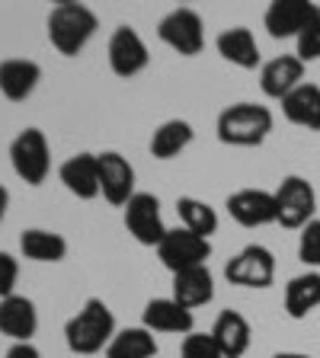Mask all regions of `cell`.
<instances>
[{"mask_svg": "<svg viewBox=\"0 0 320 358\" xmlns=\"http://www.w3.org/2000/svg\"><path fill=\"white\" fill-rule=\"evenodd\" d=\"M116 339V317L99 298H90L64 323V343L74 355H97Z\"/></svg>", "mask_w": 320, "mask_h": 358, "instance_id": "obj_1", "label": "cell"}, {"mask_svg": "<svg viewBox=\"0 0 320 358\" xmlns=\"http://www.w3.org/2000/svg\"><path fill=\"white\" fill-rule=\"evenodd\" d=\"M97 29H99L97 13L83 7V3H74V0H61L58 7H52V13H48V42L64 58H77L87 48L90 38L97 36Z\"/></svg>", "mask_w": 320, "mask_h": 358, "instance_id": "obj_2", "label": "cell"}, {"mask_svg": "<svg viewBox=\"0 0 320 358\" xmlns=\"http://www.w3.org/2000/svg\"><path fill=\"white\" fill-rule=\"evenodd\" d=\"M272 131V112L256 103H234L218 115V141L231 148H260Z\"/></svg>", "mask_w": 320, "mask_h": 358, "instance_id": "obj_3", "label": "cell"}, {"mask_svg": "<svg viewBox=\"0 0 320 358\" xmlns=\"http://www.w3.org/2000/svg\"><path fill=\"white\" fill-rule=\"evenodd\" d=\"M10 164L13 173L29 182V186H42L48 170H52V154H48V138L39 128H26L13 138L10 144Z\"/></svg>", "mask_w": 320, "mask_h": 358, "instance_id": "obj_4", "label": "cell"}, {"mask_svg": "<svg viewBox=\"0 0 320 358\" xmlns=\"http://www.w3.org/2000/svg\"><path fill=\"white\" fill-rule=\"evenodd\" d=\"M276 208H279V224L288 231H301L314 221L317 211V192L305 176H285L282 186L276 189Z\"/></svg>", "mask_w": 320, "mask_h": 358, "instance_id": "obj_5", "label": "cell"}, {"mask_svg": "<svg viewBox=\"0 0 320 358\" xmlns=\"http://www.w3.org/2000/svg\"><path fill=\"white\" fill-rule=\"evenodd\" d=\"M157 36H160L164 45H170L176 55L195 58V55L202 52V45H205V22H202V16L195 13V10L176 7L160 20Z\"/></svg>", "mask_w": 320, "mask_h": 358, "instance_id": "obj_6", "label": "cell"}, {"mask_svg": "<svg viewBox=\"0 0 320 358\" xmlns=\"http://www.w3.org/2000/svg\"><path fill=\"white\" fill-rule=\"evenodd\" d=\"M209 256H211V243L205 237H199V234L186 231V227L167 231V237L157 246V259L164 262L173 275L186 272V268H195V266H205Z\"/></svg>", "mask_w": 320, "mask_h": 358, "instance_id": "obj_7", "label": "cell"}, {"mask_svg": "<svg viewBox=\"0 0 320 358\" xmlns=\"http://www.w3.org/2000/svg\"><path fill=\"white\" fill-rule=\"evenodd\" d=\"M224 278L240 288H269L276 282V256L266 246L250 243L224 266Z\"/></svg>", "mask_w": 320, "mask_h": 358, "instance_id": "obj_8", "label": "cell"}, {"mask_svg": "<svg viewBox=\"0 0 320 358\" xmlns=\"http://www.w3.org/2000/svg\"><path fill=\"white\" fill-rule=\"evenodd\" d=\"M125 227L141 246H160L167 237L164 217H160V201L151 192H134L125 205Z\"/></svg>", "mask_w": 320, "mask_h": 358, "instance_id": "obj_9", "label": "cell"}, {"mask_svg": "<svg viewBox=\"0 0 320 358\" xmlns=\"http://www.w3.org/2000/svg\"><path fill=\"white\" fill-rule=\"evenodd\" d=\"M228 215H231L240 227L279 224L276 192H266V189H240V192L228 195Z\"/></svg>", "mask_w": 320, "mask_h": 358, "instance_id": "obj_10", "label": "cell"}, {"mask_svg": "<svg viewBox=\"0 0 320 358\" xmlns=\"http://www.w3.org/2000/svg\"><path fill=\"white\" fill-rule=\"evenodd\" d=\"M314 16H320V7L311 0H272L263 22L272 38H298Z\"/></svg>", "mask_w": 320, "mask_h": 358, "instance_id": "obj_11", "label": "cell"}, {"mask_svg": "<svg viewBox=\"0 0 320 358\" xmlns=\"http://www.w3.org/2000/svg\"><path fill=\"white\" fill-rule=\"evenodd\" d=\"M151 64V55H148V45L132 26H119L112 32L109 38V67L116 77H134L141 74L144 67Z\"/></svg>", "mask_w": 320, "mask_h": 358, "instance_id": "obj_12", "label": "cell"}, {"mask_svg": "<svg viewBox=\"0 0 320 358\" xmlns=\"http://www.w3.org/2000/svg\"><path fill=\"white\" fill-rule=\"evenodd\" d=\"M99 157V192L109 205H128L134 195V166L119 150H106Z\"/></svg>", "mask_w": 320, "mask_h": 358, "instance_id": "obj_13", "label": "cell"}, {"mask_svg": "<svg viewBox=\"0 0 320 358\" xmlns=\"http://www.w3.org/2000/svg\"><path fill=\"white\" fill-rule=\"evenodd\" d=\"M301 83H305V61L298 55H279L260 71V87L269 99H285Z\"/></svg>", "mask_w": 320, "mask_h": 358, "instance_id": "obj_14", "label": "cell"}, {"mask_svg": "<svg viewBox=\"0 0 320 358\" xmlns=\"http://www.w3.org/2000/svg\"><path fill=\"white\" fill-rule=\"evenodd\" d=\"M58 176H61V182H64L67 192L77 195V199H83V201L103 195L99 192V157L97 154L67 157L64 164H61Z\"/></svg>", "mask_w": 320, "mask_h": 358, "instance_id": "obj_15", "label": "cell"}, {"mask_svg": "<svg viewBox=\"0 0 320 358\" xmlns=\"http://www.w3.org/2000/svg\"><path fill=\"white\" fill-rule=\"evenodd\" d=\"M39 329L36 304L22 294H10L0 301V333L10 336L13 343H29Z\"/></svg>", "mask_w": 320, "mask_h": 358, "instance_id": "obj_16", "label": "cell"}, {"mask_svg": "<svg viewBox=\"0 0 320 358\" xmlns=\"http://www.w3.org/2000/svg\"><path fill=\"white\" fill-rule=\"evenodd\" d=\"M144 327L151 333H179V336H189L195 327V317L193 310H186L183 304H176L173 298H154L148 301L144 307Z\"/></svg>", "mask_w": 320, "mask_h": 358, "instance_id": "obj_17", "label": "cell"}, {"mask_svg": "<svg viewBox=\"0 0 320 358\" xmlns=\"http://www.w3.org/2000/svg\"><path fill=\"white\" fill-rule=\"evenodd\" d=\"M42 80V67L29 58H7L0 61V93L10 103H22L26 96H32V90Z\"/></svg>", "mask_w": 320, "mask_h": 358, "instance_id": "obj_18", "label": "cell"}, {"mask_svg": "<svg viewBox=\"0 0 320 358\" xmlns=\"http://www.w3.org/2000/svg\"><path fill=\"white\" fill-rule=\"evenodd\" d=\"M211 298H215V278H211L209 266H195L173 275V301L183 304L186 310L205 307Z\"/></svg>", "mask_w": 320, "mask_h": 358, "instance_id": "obj_19", "label": "cell"}, {"mask_svg": "<svg viewBox=\"0 0 320 358\" xmlns=\"http://www.w3.org/2000/svg\"><path fill=\"white\" fill-rule=\"evenodd\" d=\"M211 336H215V343L224 358H240L250 349V323H246V317L237 310L218 313L215 327H211Z\"/></svg>", "mask_w": 320, "mask_h": 358, "instance_id": "obj_20", "label": "cell"}, {"mask_svg": "<svg viewBox=\"0 0 320 358\" xmlns=\"http://www.w3.org/2000/svg\"><path fill=\"white\" fill-rule=\"evenodd\" d=\"M218 55L224 61H231V64L244 67V71H253L260 67V45H256L253 32L246 29V26H234V29H224L218 36Z\"/></svg>", "mask_w": 320, "mask_h": 358, "instance_id": "obj_21", "label": "cell"}, {"mask_svg": "<svg viewBox=\"0 0 320 358\" xmlns=\"http://www.w3.org/2000/svg\"><path fill=\"white\" fill-rule=\"evenodd\" d=\"M282 112L291 125L320 128V87L317 83H301L282 99Z\"/></svg>", "mask_w": 320, "mask_h": 358, "instance_id": "obj_22", "label": "cell"}, {"mask_svg": "<svg viewBox=\"0 0 320 358\" xmlns=\"http://www.w3.org/2000/svg\"><path fill=\"white\" fill-rule=\"evenodd\" d=\"M320 307V275L317 272H305L295 275L285 285V313L291 320H305L311 310Z\"/></svg>", "mask_w": 320, "mask_h": 358, "instance_id": "obj_23", "label": "cell"}, {"mask_svg": "<svg viewBox=\"0 0 320 358\" xmlns=\"http://www.w3.org/2000/svg\"><path fill=\"white\" fill-rule=\"evenodd\" d=\"M20 250L32 262H61L67 256V240L55 231L29 227V231L20 234Z\"/></svg>", "mask_w": 320, "mask_h": 358, "instance_id": "obj_24", "label": "cell"}, {"mask_svg": "<svg viewBox=\"0 0 320 358\" xmlns=\"http://www.w3.org/2000/svg\"><path fill=\"white\" fill-rule=\"evenodd\" d=\"M193 138H195V131L186 119H170L154 131V138H151V154H154L157 160H173V157H179L193 144Z\"/></svg>", "mask_w": 320, "mask_h": 358, "instance_id": "obj_25", "label": "cell"}, {"mask_svg": "<svg viewBox=\"0 0 320 358\" xmlns=\"http://www.w3.org/2000/svg\"><path fill=\"white\" fill-rule=\"evenodd\" d=\"M154 355H157V339L148 327L122 329L106 349V358H154Z\"/></svg>", "mask_w": 320, "mask_h": 358, "instance_id": "obj_26", "label": "cell"}, {"mask_svg": "<svg viewBox=\"0 0 320 358\" xmlns=\"http://www.w3.org/2000/svg\"><path fill=\"white\" fill-rule=\"evenodd\" d=\"M176 215H179V221H183V227H186V231L199 234V237H205V240L218 231L215 208H211L209 201H202V199H193V195L176 199Z\"/></svg>", "mask_w": 320, "mask_h": 358, "instance_id": "obj_27", "label": "cell"}, {"mask_svg": "<svg viewBox=\"0 0 320 358\" xmlns=\"http://www.w3.org/2000/svg\"><path fill=\"white\" fill-rule=\"evenodd\" d=\"M179 358H224L211 333H189L179 345Z\"/></svg>", "mask_w": 320, "mask_h": 358, "instance_id": "obj_28", "label": "cell"}, {"mask_svg": "<svg viewBox=\"0 0 320 358\" xmlns=\"http://www.w3.org/2000/svg\"><path fill=\"white\" fill-rule=\"evenodd\" d=\"M298 259L305 266H320V221H311L307 227H301Z\"/></svg>", "mask_w": 320, "mask_h": 358, "instance_id": "obj_29", "label": "cell"}, {"mask_svg": "<svg viewBox=\"0 0 320 358\" xmlns=\"http://www.w3.org/2000/svg\"><path fill=\"white\" fill-rule=\"evenodd\" d=\"M295 45H298V52L295 55H298L301 61H317L320 58V16H314L305 29H301V36L295 38Z\"/></svg>", "mask_w": 320, "mask_h": 358, "instance_id": "obj_30", "label": "cell"}, {"mask_svg": "<svg viewBox=\"0 0 320 358\" xmlns=\"http://www.w3.org/2000/svg\"><path fill=\"white\" fill-rule=\"evenodd\" d=\"M16 282H20V262L10 253H0V301L13 294Z\"/></svg>", "mask_w": 320, "mask_h": 358, "instance_id": "obj_31", "label": "cell"}, {"mask_svg": "<svg viewBox=\"0 0 320 358\" xmlns=\"http://www.w3.org/2000/svg\"><path fill=\"white\" fill-rule=\"evenodd\" d=\"M7 358H42V355H39V349L32 343H13L7 349Z\"/></svg>", "mask_w": 320, "mask_h": 358, "instance_id": "obj_32", "label": "cell"}, {"mask_svg": "<svg viewBox=\"0 0 320 358\" xmlns=\"http://www.w3.org/2000/svg\"><path fill=\"white\" fill-rule=\"evenodd\" d=\"M7 205H10V192L4 186H0V221L7 217Z\"/></svg>", "mask_w": 320, "mask_h": 358, "instance_id": "obj_33", "label": "cell"}, {"mask_svg": "<svg viewBox=\"0 0 320 358\" xmlns=\"http://www.w3.org/2000/svg\"><path fill=\"white\" fill-rule=\"evenodd\" d=\"M276 358H311V355H301V352H279Z\"/></svg>", "mask_w": 320, "mask_h": 358, "instance_id": "obj_34", "label": "cell"}]
</instances>
